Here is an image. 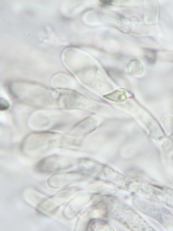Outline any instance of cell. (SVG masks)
Instances as JSON below:
<instances>
[{"label": "cell", "mask_w": 173, "mask_h": 231, "mask_svg": "<svg viewBox=\"0 0 173 231\" xmlns=\"http://www.w3.org/2000/svg\"><path fill=\"white\" fill-rule=\"evenodd\" d=\"M8 89L16 99L40 106L56 105L61 107L66 92V89H52L35 84L22 82L11 83Z\"/></svg>", "instance_id": "6da1fadb"}, {"label": "cell", "mask_w": 173, "mask_h": 231, "mask_svg": "<svg viewBox=\"0 0 173 231\" xmlns=\"http://www.w3.org/2000/svg\"><path fill=\"white\" fill-rule=\"evenodd\" d=\"M104 97L112 102H122L126 100L128 98V95L126 91L122 89H117L106 94Z\"/></svg>", "instance_id": "7a4b0ae2"}, {"label": "cell", "mask_w": 173, "mask_h": 231, "mask_svg": "<svg viewBox=\"0 0 173 231\" xmlns=\"http://www.w3.org/2000/svg\"><path fill=\"white\" fill-rule=\"evenodd\" d=\"M9 107V104L8 102L4 99H1V110L4 111L8 110Z\"/></svg>", "instance_id": "3957f363"}, {"label": "cell", "mask_w": 173, "mask_h": 231, "mask_svg": "<svg viewBox=\"0 0 173 231\" xmlns=\"http://www.w3.org/2000/svg\"><path fill=\"white\" fill-rule=\"evenodd\" d=\"M101 4L104 6H107L111 5L113 1H100Z\"/></svg>", "instance_id": "277c9868"}, {"label": "cell", "mask_w": 173, "mask_h": 231, "mask_svg": "<svg viewBox=\"0 0 173 231\" xmlns=\"http://www.w3.org/2000/svg\"><path fill=\"white\" fill-rule=\"evenodd\" d=\"M68 93H69V92H68ZM67 96H68V95H67ZM65 101H66V100H65ZM63 107H64V106H63Z\"/></svg>", "instance_id": "5b68a950"}]
</instances>
